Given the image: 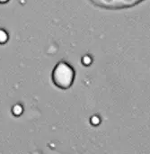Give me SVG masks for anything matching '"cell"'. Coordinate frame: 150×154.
<instances>
[{
  "label": "cell",
  "mask_w": 150,
  "mask_h": 154,
  "mask_svg": "<svg viewBox=\"0 0 150 154\" xmlns=\"http://www.w3.org/2000/svg\"><path fill=\"white\" fill-rule=\"evenodd\" d=\"M94 5L106 10H122L133 7L145 0H89Z\"/></svg>",
  "instance_id": "cell-2"
},
{
  "label": "cell",
  "mask_w": 150,
  "mask_h": 154,
  "mask_svg": "<svg viewBox=\"0 0 150 154\" xmlns=\"http://www.w3.org/2000/svg\"><path fill=\"white\" fill-rule=\"evenodd\" d=\"M75 79L74 69L66 62H59L54 69L52 79L55 85L60 88L66 89L71 87Z\"/></svg>",
  "instance_id": "cell-1"
}]
</instances>
